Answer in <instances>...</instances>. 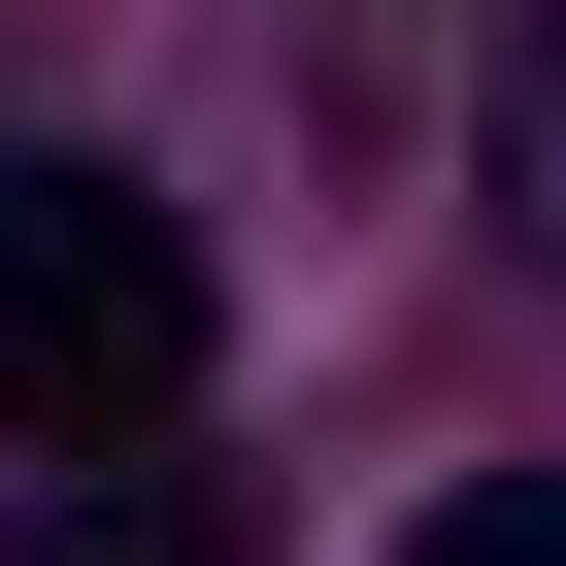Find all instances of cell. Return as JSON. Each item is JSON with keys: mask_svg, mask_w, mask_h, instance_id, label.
I'll list each match as a JSON object with an SVG mask.
<instances>
[{"mask_svg": "<svg viewBox=\"0 0 566 566\" xmlns=\"http://www.w3.org/2000/svg\"><path fill=\"white\" fill-rule=\"evenodd\" d=\"M400 566H566V467H467V500H433Z\"/></svg>", "mask_w": 566, "mask_h": 566, "instance_id": "277c9868", "label": "cell"}, {"mask_svg": "<svg viewBox=\"0 0 566 566\" xmlns=\"http://www.w3.org/2000/svg\"><path fill=\"white\" fill-rule=\"evenodd\" d=\"M167 400H200V233L101 134H0V433L34 467H167Z\"/></svg>", "mask_w": 566, "mask_h": 566, "instance_id": "6da1fadb", "label": "cell"}, {"mask_svg": "<svg viewBox=\"0 0 566 566\" xmlns=\"http://www.w3.org/2000/svg\"><path fill=\"white\" fill-rule=\"evenodd\" d=\"M500 233L566 266V0H533V34H500Z\"/></svg>", "mask_w": 566, "mask_h": 566, "instance_id": "3957f363", "label": "cell"}, {"mask_svg": "<svg viewBox=\"0 0 566 566\" xmlns=\"http://www.w3.org/2000/svg\"><path fill=\"white\" fill-rule=\"evenodd\" d=\"M34 566H266L233 467H34Z\"/></svg>", "mask_w": 566, "mask_h": 566, "instance_id": "7a4b0ae2", "label": "cell"}]
</instances>
